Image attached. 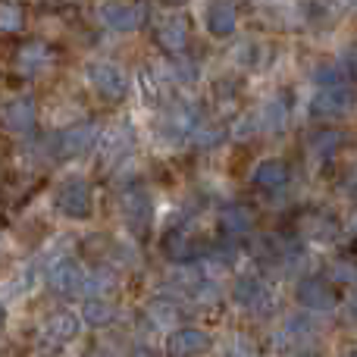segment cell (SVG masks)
I'll return each mask as SVG.
<instances>
[{
    "mask_svg": "<svg viewBox=\"0 0 357 357\" xmlns=\"http://www.w3.org/2000/svg\"><path fill=\"white\" fill-rule=\"evenodd\" d=\"M82 323L91 329H104L110 326L113 320H116V307H113L110 298H85V304H82Z\"/></svg>",
    "mask_w": 357,
    "mask_h": 357,
    "instance_id": "cell-25",
    "label": "cell"
},
{
    "mask_svg": "<svg viewBox=\"0 0 357 357\" xmlns=\"http://www.w3.org/2000/svg\"><path fill=\"white\" fill-rule=\"evenodd\" d=\"M220 229L229 235V238H245L254 229V213L241 204H226L220 210Z\"/></svg>",
    "mask_w": 357,
    "mask_h": 357,
    "instance_id": "cell-22",
    "label": "cell"
},
{
    "mask_svg": "<svg viewBox=\"0 0 357 357\" xmlns=\"http://www.w3.org/2000/svg\"><path fill=\"white\" fill-rule=\"evenodd\" d=\"M116 285H119L116 273H113L110 266H94V270H88V276H85V291H82V295L85 298H107Z\"/></svg>",
    "mask_w": 357,
    "mask_h": 357,
    "instance_id": "cell-26",
    "label": "cell"
},
{
    "mask_svg": "<svg viewBox=\"0 0 357 357\" xmlns=\"http://www.w3.org/2000/svg\"><path fill=\"white\" fill-rule=\"evenodd\" d=\"M98 138H100L98 123H75V126H69V129L56 132L50 148H54V154L60 157V160H75V157L91 154V148H98Z\"/></svg>",
    "mask_w": 357,
    "mask_h": 357,
    "instance_id": "cell-8",
    "label": "cell"
},
{
    "mask_svg": "<svg viewBox=\"0 0 357 357\" xmlns=\"http://www.w3.org/2000/svg\"><path fill=\"white\" fill-rule=\"evenodd\" d=\"M301 235L304 241H314V245H333L339 238V222L326 213H310L301 222Z\"/></svg>",
    "mask_w": 357,
    "mask_h": 357,
    "instance_id": "cell-23",
    "label": "cell"
},
{
    "mask_svg": "<svg viewBox=\"0 0 357 357\" xmlns=\"http://www.w3.org/2000/svg\"><path fill=\"white\" fill-rule=\"evenodd\" d=\"M167 357H204L213 351V335L201 326H176L163 342Z\"/></svg>",
    "mask_w": 357,
    "mask_h": 357,
    "instance_id": "cell-11",
    "label": "cell"
},
{
    "mask_svg": "<svg viewBox=\"0 0 357 357\" xmlns=\"http://www.w3.org/2000/svg\"><path fill=\"white\" fill-rule=\"evenodd\" d=\"M3 326H6V304L0 301V329H3Z\"/></svg>",
    "mask_w": 357,
    "mask_h": 357,
    "instance_id": "cell-34",
    "label": "cell"
},
{
    "mask_svg": "<svg viewBox=\"0 0 357 357\" xmlns=\"http://www.w3.org/2000/svg\"><path fill=\"white\" fill-rule=\"evenodd\" d=\"M295 298L307 314H329L339 307V291L326 276H304L295 285Z\"/></svg>",
    "mask_w": 357,
    "mask_h": 357,
    "instance_id": "cell-10",
    "label": "cell"
},
{
    "mask_svg": "<svg viewBox=\"0 0 357 357\" xmlns=\"http://www.w3.org/2000/svg\"><path fill=\"white\" fill-rule=\"evenodd\" d=\"M54 63H56V50L50 47L47 41H25V44H19L16 54H13V69H16L19 75H25V79L44 75Z\"/></svg>",
    "mask_w": 357,
    "mask_h": 357,
    "instance_id": "cell-12",
    "label": "cell"
},
{
    "mask_svg": "<svg viewBox=\"0 0 357 357\" xmlns=\"http://www.w3.org/2000/svg\"><path fill=\"white\" fill-rule=\"evenodd\" d=\"M351 73H354V75H357V47H354V50H351Z\"/></svg>",
    "mask_w": 357,
    "mask_h": 357,
    "instance_id": "cell-35",
    "label": "cell"
},
{
    "mask_svg": "<svg viewBox=\"0 0 357 357\" xmlns=\"http://www.w3.org/2000/svg\"><path fill=\"white\" fill-rule=\"evenodd\" d=\"M54 210L63 220L85 222L94 216V191L85 176H66L54 188Z\"/></svg>",
    "mask_w": 357,
    "mask_h": 357,
    "instance_id": "cell-2",
    "label": "cell"
},
{
    "mask_svg": "<svg viewBox=\"0 0 357 357\" xmlns=\"http://www.w3.org/2000/svg\"><path fill=\"white\" fill-rule=\"evenodd\" d=\"M154 41H157V47H160L163 54L182 56L185 50H188V44H191V19L185 16V13H173V16H167L160 25H157Z\"/></svg>",
    "mask_w": 357,
    "mask_h": 357,
    "instance_id": "cell-15",
    "label": "cell"
},
{
    "mask_svg": "<svg viewBox=\"0 0 357 357\" xmlns=\"http://www.w3.org/2000/svg\"><path fill=\"white\" fill-rule=\"evenodd\" d=\"M232 301L238 304L241 310H251V314H270L276 307V295L273 289L257 276V273H245V276L235 279L232 285Z\"/></svg>",
    "mask_w": 357,
    "mask_h": 357,
    "instance_id": "cell-9",
    "label": "cell"
},
{
    "mask_svg": "<svg viewBox=\"0 0 357 357\" xmlns=\"http://www.w3.org/2000/svg\"><path fill=\"white\" fill-rule=\"evenodd\" d=\"M163 251H167V257L173 260V264H191V260L197 257L201 248H197V238L191 235L188 222H176V226L163 235Z\"/></svg>",
    "mask_w": 357,
    "mask_h": 357,
    "instance_id": "cell-17",
    "label": "cell"
},
{
    "mask_svg": "<svg viewBox=\"0 0 357 357\" xmlns=\"http://www.w3.org/2000/svg\"><path fill=\"white\" fill-rule=\"evenodd\" d=\"M222 357H254V348L245 335H232L226 342V348H222Z\"/></svg>",
    "mask_w": 357,
    "mask_h": 357,
    "instance_id": "cell-31",
    "label": "cell"
},
{
    "mask_svg": "<svg viewBox=\"0 0 357 357\" xmlns=\"http://www.w3.org/2000/svg\"><path fill=\"white\" fill-rule=\"evenodd\" d=\"M354 226H357V220H354Z\"/></svg>",
    "mask_w": 357,
    "mask_h": 357,
    "instance_id": "cell-40",
    "label": "cell"
},
{
    "mask_svg": "<svg viewBox=\"0 0 357 357\" xmlns=\"http://www.w3.org/2000/svg\"><path fill=\"white\" fill-rule=\"evenodd\" d=\"M204 19H207V31L213 38H232L238 29V10L232 0H210Z\"/></svg>",
    "mask_w": 357,
    "mask_h": 357,
    "instance_id": "cell-20",
    "label": "cell"
},
{
    "mask_svg": "<svg viewBox=\"0 0 357 357\" xmlns=\"http://www.w3.org/2000/svg\"><path fill=\"white\" fill-rule=\"evenodd\" d=\"M44 276H47V289L54 291V295L75 298V295H82V291H85L88 270L75 257H66V254H60V257L50 260V266H47V273H44Z\"/></svg>",
    "mask_w": 357,
    "mask_h": 357,
    "instance_id": "cell-7",
    "label": "cell"
},
{
    "mask_svg": "<svg viewBox=\"0 0 357 357\" xmlns=\"http://www.w3.org/2000/svg\"><path fill=\"white\" fill-rule=\"evenodd\" d=\"M98 148L104 151V157H107L110 163H113V160L123 163V160H129L132 151H135V132H132L129 123H116L110 132H100Z\"/></svg>",
    "mask_w": 357,
    "mask_h": 357,
    "instance_id": "cell-16",
    "label": "cell"
},
{
    "mask_svg": "<svg viewBox=\"0 0 357 357\" xmlns=\"http://www.w3.org/2000/svg\"><path fill=\"white\" fill-rule=\"evenodd\" d=\"M348 317L357 320V291H351V298H348Z\"/></svg>",
    "mask_w": 357,
    "mask_h": 357,
    "instance_id": "cell-32",
    "label": "cell"
},
{
    "mask_svg": "<svg viewBox=\"0 0 357 357\" xmlns=\"http://www.w3.org/2000/svg\"><path fill=\"white\" fill-rule=\"evenodd\" d=\"M254 116H257V135H279V132H285V126H289L291 107L282 94H276V98H270L260 110H254Z\"/></svg>",
    "mask_w": 357,
    "mask_h": 357,
    "instance_id": "cell-19",
    "label": "cell"
},
{
    "mask_svg": "<svg viewBox=\"0 0 357 357\" xmlns=\"http://www.w3.org/2000/svg\"><path fill=\"white\" fill-rule=\"evenodd\" d=\"M342 142H345V135H342L339 129H320L310 138V151H314L317 160H329V157L342 148Z\"/></svg>",
    "mask_w": 357,
    "mask_h": 357,
    "instance_id": "cell-28",
    "label": "cell"
},
{
    "mask_svg": "<svg viewBox=\"0 0 357 357\" xmlns=\"http://www.w3.org/2000/svg\"><path fill=\"white\" fill-rule=\"evenodd\" d=\"M116 204L132 238H148L151 226H154V197H151V191L144 185H126L119 191Z\"/></svg>",
    "mask_w": 357,
    "mask_h": 357,
    "instance_id": "cell-3",
    "label": "cell"
},
{
    "mask_svg": "<svg viewBox=\"0 0 357 357\" xmlns=\"http://www.w3.org/2000/svg\"><path fill=\"white\" fill-rule=\"evenodd\" d=\"M201 126H204L201 107L191 104L188 98H173V100H167L160 116L154 119V138L160 144L178 148V144L191 142V135H195Z\"/></svg>",
    "mask_w": 357,
    "mask_h": 357,
    "instance_id": "cell-1",
    "label": "cell"
},
{
    "mask_svg": "<svg viewBox=\"0 0 357 357\" xmlns=\"http://www.w3.org/2000/svg\"><path fill=\"white\" fill-rule=\"evenodd\" d=\"M0 126H3L10 135H29L38 126V104L29 94H19L0 104Z\"/></svg>",
    "mask_w": 357,
    "mask_h": 357,
    "instance_id": "cell-14",
    "label": "cell"
},
{
    "mask_svg": "<svg viewBox=\"0 0 357 357\" xmlns=\"http://www.w3.org/2000/svg\"><path fill=\"white\" fill-rule=\"evenodd\" d=\"M345 357H357V351H351V354H345Z\"/></svg>",
    "mask_w": 357,
    "mask_h": 357,
    "instance_id": "cell-39",
    "label": "cell"
},
{
    "mask_svg": "<svg viewBox=\"0 0 357 357\" xmlns=\"http://www.w3.org/2000/svg\"><path fill=\"white\" fill-rule=\"evenodd\" d=\"M310 335H314V323H310V317L295 314V317H289V320H285L282 326L276 329L273 342H276V348H291V345H301V342H307Z\"/></svg>",
    "mask_w": 357,
    "mask_h": 357,
    "instance_id": "cell-24",
    "label": "cell"
},
{
    "mask_svg": "<svg viewBox=\"0 0 357 357\" xmlns=\"http://www.w3.org/2000/svg\"><path fill=\"white\" fill-rule=\"evenodd\" d=\"M291 357H317V354H310V351H301V354H291Z\"/></svg>",
    "mask_w": 357,
    "mask_h": 357,
    "instance_id": "cell-38",
    "label": "cell"
},
{
    "mask_svg": "<svg viewBox=\"0 0 357 357\" xmlns=\"http://www.w3.org/2000/svg\"><path fill=\"white\" fill-rule=\"evenodd\" d=\"M354 107H357L354 85H348V82H342V85H323L310 98V116L320 119V123H333V119L351 116Z\"/></svg>",
    "mask_w": 357,
    "mask_h": 357,
    "instance_id": "cell-4",
    "label": "cell"
},
{
    "mask_svg": "<svg viewBox=\"0 0 357 357\" xmlns=\"http://www.w3.org/2000/svg\"><path fill=\"white\" fill-rule=\"evenodd\" d=\"M329 282H342V285H354L357 282V266L351 260H339V264L329 266Z\"/></svg>",
    "mask_w": 357,
    "mask_h": 357,
    "instance_id": "cell-30",
    "label": "cell"
},
{
    "mask_svg": "<svg viewBox=\"0 0 357 357\" xmlns=\"http://www.w3.org/2000/svg\"><path fill=\"white\" fill-rule=\"evenodd\" d=\"M289 178H291L289 163L279 160V157H266V160H260L251 173V182L257 185L260 191H282L285 185H289Z\"/></svg>",
    "mask_w": 357,
    "mask_h": 357,
    "instance_id": "cell-21",
    "label": "cell"
},
{
    "mask_svg": "<svg viewBox=\"0 0 357 357\" xmlns=\"http://www.w3.org/2000/svg\"><path fill=\"white\" fill-rule=\"evenodd\" d=\"M132 357H157V354H154V351H151V348H148V345H138V348H135V351H132Z\"/></svg>",
    "mask_w": 357,
    "mask_h": 357,
    "instance_id": "cell-33",
    "label": "cell"
},
{
    "mask_svg": "<svg viewBox=\"0 0 357 357\" xmlns=\"http://www.w3.org/2000/svg\"><path fill=\"white\" fill-rule=\"evenodd\" d=\"M98 16L116 35H132L148 19V3L144 0H104L98 6Z\"/></svg>",
    "mask_w": 357,
    "mask_h": 357,
    "instance_id": "cell-6",
    "label": "cell"
},
{
    "mask_svg": "<svg viewBox=\"0 0 357 357\" xmlns=\"http://www.w3.org/2000/svg\"><path fill=\"white\" fill-rule=\"evenodd\" d=\"M25 29V10L19 0H0V35H19Z\"/></svg>",
    "mask_w": 357,
    "mask_h": 357,
    "instance_id": "cell-27",
    "label": "cell"
},
{
    "mask_svg": "<svg viewBox=\"0 0 357 357\" xmlns=\"http://www.w3.org/2000/svg\"><path fill=\"white\" fill-rule=\"evenodd\" d=\"M163 3H167V6H185L188 0H163Z\"/></svg>",
    "mask_w": 357,
    "mask_h": 357,
    "instance_id": "cell-36",
    "label": "cell"
},
{
    "mask_svg": "<svg viewBox=\"0 0 357 357\" xmlns=\"http://www.w3.org/2000/svg\"><path fill=\"white\" fill-rule=\"evenodd\" d=\"M314 82H317V88H323V85H342V82H348V73L342 66H335V63H323V66L314 69Z\"/></svg>",
    "mask_w": 357,
    "mask_h": 357,
    "instance_id": "cell-29",
    "label": "cell"
},
{
    "mask_svg": "<svg viewBox=\"0 0 357 357\" xmlns=\"http://www.w3.org/2000/svg\"><path fill=\"white\" fill-rule=\"evenodd\" d=\"M88 357H110V354H104V351H91Z\"/></svg>",
    "mask_w": 357,
    "mask_h": 357,
    "instance_id": "cell-37",
    "label": "cell"
},
{
    "mask_svg": "<svg viewBox=\"0 0 357 357\" xmlns=\"http://www.w3.org/2000/svg\"><path fill=\"white\" fill-rule=\"evenodd\" d=\"M79 329H82L79 314H73V310H54V314L44 320L41 335H38V345L50 348V351H60V348H66L69 342L79 335Z\"/></svg>",
    "mask_w": 357,
    "mask_h": 357,
    "instance_id": "cell-13",
    "label": "cell"
},
{
    "mask_svg": "<svg viewBox=\"0 0 357 357\" xmlns=\"http://www.w3.org/2000/svg\"><path fill=\"white\" fill-rule=\"evenodd\" d=\"M85 82L107 100H126L132 91V79L119 63L110 60H91L85 63Z\"/></svg>",
    "mask_w": 357,
    "mask_h": 357,
    "instance_id": "cell-5",
    "label": "cell"
},
{
    "mask_svg": "<svg viewBox=\"0 0 357 357\" xmlns=\"http://www.w3.org/2000/svg\"><path fill=\"white\" fill-rule=\"evenodd\" d=\"M144 320H148L151 329L167 333V329H173L176 323L182 320V307H178V301L173 295L160 291V295H154L148 304H144Z\"/></svg>",
    "mask_w": 357,
    "mask_h": 357,
    "instance_id": "cell-18",
    "label": "cell"
}]
</instances>
